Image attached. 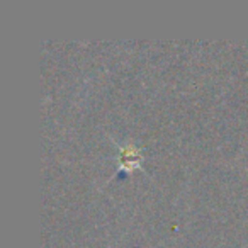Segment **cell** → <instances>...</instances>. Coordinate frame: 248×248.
I'll return each instance as SVG.
<instances>
[{
  "mask_svg": "<svg viewBox=\"0 0 248 248\" xmlns=\"http://www.w3.org/2000/svg\"><path fill=\"white\" fill-rule=\"evenodd\" d=\"M140 162H141V152H140L135 145H126L121 148V153H119L121 170L129 172L131 169L138 167Z\"/></svg>",
  "mask_w": 248,
  "mask_h": 248,
  "instance_id": "1",
  "label": "cell"
}]
</instances>
